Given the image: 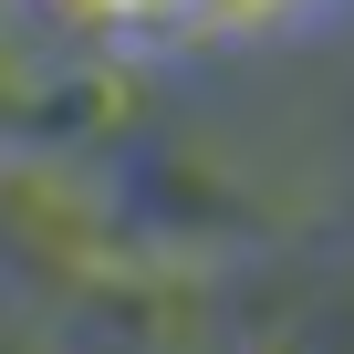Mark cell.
Segmentation results:
<instances>
[{"label": "cell", "mask_w": 354, "mask_h": 354, "mask_svg": "<svg viewBox=\"0 0 354 354\" xmlns=\"http://www.w3.org/2000/svg\"><path fill=\"white\" fill-rule=\"evenodd\" d=\"M115 11H146V21H209V11H250V0H115Z\"/></svg>", "instance_id": "obj_1"}]
</instances>
